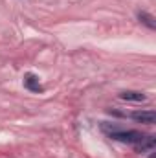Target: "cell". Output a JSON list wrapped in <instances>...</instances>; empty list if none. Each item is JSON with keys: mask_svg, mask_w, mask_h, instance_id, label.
Instances as JSON below:
<instances>
[{"mask_svg": "<svg viewBox=\"0 0 156 158\" xmlns=\"http://www.w3.org/2000/svg\"><path fill=\"white\" fill-rule=\"evenodd\" d=\"M99 129L110 138V140H116L121 143H129L136 149V153L140 155H145V153H153L156 147V138L153 134H145L142 131H134V129H121L114 123H107V121H101Z\"/></svg>", "mask_w": 156, "mask_h": 158, "instance_id": "1", "label": "cell"}, {"mask_svg": "<svg viewBox=\"0 0 156 158\" xmlns=\"http://www.w3.org/2000/svg\"><path fill=\"white\" fill-rule=\"evenodd\" d=\"M110 114L119 116V118H130L138 123H143V125H153L156 121V114L153 110H132V112H119V110H112L109 109Z\"/></svg>", "mask_w": 156, "mask_h": 158, "instance_id": "2", "label": "cell"}, {"mask_svg": "<svg viewBox=\"0 0 156 158\" xmlns=\"http://www.w3.org/2000/svg\"><path fill=\"white\" fill-rule=\"evenodd\" d=\"M24 88L26 90H30V92H33V94H42L44 92V86L40 85V77L37 74H33V72H28V74H24Z\"/></svg>", "mask_w": 156, "mask_h": 158, "instance_id": "3", "label": "cell"}, {"mask_svg": "<svg viewBox=\"0 0 156 158\" xmlns=\"http://www.w3.org/2000/svg\"><path fill=\"white\" fill-rule=\"evenodd\" d=\"M119 98L123 101H134V103H142V101L147 99V96L143 92H140V90H123L119 94Z\"/></svg>", "mask_w": 156, "mask_h": 158, "instance_id": "4", "label": "cell"}, {"mask_svg": "<svg viewBox=\"0 0 156 158\" xmlns=\"http://www.w3.org/2000/svg\"><path fill=\"white\" fill-rule=\"evenodd\" d=\"M136 17H138V20H140L143 26H147L151 31L156 30V19L151 15V13H147V11H138V13H136Z\"/></svg>", "mask_w": 156, "mask_h": 158, "instance_id": "5", "label": "cell"}]
</instances>
